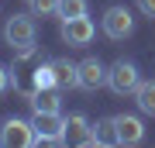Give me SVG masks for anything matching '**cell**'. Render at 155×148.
Listing matches in <instances>:
<instances>
[{"label":"cell","instance_id":"12","mask_svg":"<svg viewBox=\"0 0 155 148\" xmlns=\"http://www.w3.org/2000/svg\"><path fill=\"white\" fill-rule=\"evenodd\" d=\"M31 110H59V86H45V90H31Z\"/></svg>","mask_w":155,"mask_h":148},{"label":"cell","instance_id":"16","mask_svg":"<svg viewBox=\"0 0 155 148\" xmlns=\"http://www.w3.org/2000/svg\"><path fill=\"white\" fill-rule=\"evenodd\" d=\"M31 4V14L35 17H52V14H59V0H28Z\"/></svg>","mask_w":155,"mask_h":148},{"label":"cell","instance_id":"4","mask_svg":"<svg viewBox=\"0 0 155 148\" xmlns=\"http://www.w3.org/2000/svg\"><path fill=\"white\" fill-rule=\"evenodd\" d=\"M100 28H104V35H107L110 41H124L127 35L134 31V17H131V11H127V7H107Z\"/></svg>","mask_w":155,"mask_h":148},{"label":"cell","instance_id":"11","mask_svg":"<svg viewBox=\"0 0 155 148\" xmlns=\"http://www.w3.org/2000/svg\"><path fill=\"white\" fill-rule=\"evenodd\" d=\"M90 145H104V148L117 145V127H114V117H104V121H97V124H93V131H90Z\"/></svg>","mask_w":155,"mask_h":148},{"label":"cell","instance_id":"1","mask_svg":"<svg viewBox=\"0 0 155 148\" xmlns=\"http://www.w3.org/2000/svg\"><path fill=\"white\" fill-rule=\"evenodd\" d=\"M0 145H7V148H31V145H38L35 124L21 121V117H7L4 127H0Z\"/></svg>","mask_w":155,"mask_h":148},{"label":"cell","instance_id":"6","mask_svg":"<svg viewBox=\"0 0 155 148\" xmlns=\"http://www.w3.org/2000/svg\"><path fill=\"white\" fill-rule=\"evenodd\" d=\"M4 41L11 45V48L35 45V21H31V14H14V17H7V24H4Z\"/></svg>","mask_w":155,"mask_h":148},{"label":"cell","instance_id":"10","mask_svg":"<svg viewBox=\"0 0 155 148\" xmlns=\"http://www.w3.org/2000/svg\"><path fill=\"white\" fill-rule=\"evenodd\" d=\"M90 131H93V124H90L83 114H72V117H66V138H69V141L90 145Z\"/></svg>","mask_w":155,"mask_h":148},{"label":"cell","instance_id":"9","mask_svg":"<svg viewBox=\"0 0 155 148\" xmlns=\"http://www.w3.org/2000/svg\"><path fill=\"white\" fill-rule=\"evenodd\" d=\"M52 69H55V86L59 90H76L79 86V66L69 59H52Z\"/></svg>","mask_w":155,"mask_h":148},{"label":"cell","instance_id":"15","mask_svg":"<svg viewBox=\"0 0 155 148\" xmlns=\"http://www.w3.org/2000/svg\"><path fill=\"white\" fill-rule=\"evenodd\" d=\"M31 83H35V90H45V86H55V69H52V62L48 66H38L31 72Z\"/></svg>","mask_w":155,"mask_h":148},{"label":"cell","instance_id":"2","mask_svg":"<svg viewBox=\"0 0 155 148\" xmlns=\"http://www.w3.org/2000/svg\"><path fill=\"white\" fill-rule=\"evenodd\" d=\"M138 83H141V76H138V66H134V62H127V59H117L114 66L107 69V86H110L117 97L134 93V90H138Z\"/></svg>","mask_w":155,"mask_h":148},{"label":"cell","instance_id":"8","mask_svg":"<svg viewBox=\"0 0 155 148\" xmlns=\"http://www.w3.org/2000/svg\"><path fill=\"white\" fill-rule=\"evenodd\" d=\"M100 86H107V66L90 55V59L79 62V90H90V93H93Z\"/></svg>","mask_w":155,"mask_h":148},{"label":"cell","instance_id":"13","mask_svg":"<svg viewBox=\"0 0 155 148\" xmlns=\"http://www.w3.org/2000/svg\"><path fill=\"white\" fill-rule=\"evenodd\" d=\"M134 104H138L141 114L155 117V79H141L138 90H134Z\"/></svg>","mask_w":155,"mask_h":148},{"label":"cell","instance_id":"5","mask_svg":"<svg viewBox=\"0 0 155 148\" xmlns=\"http://www.w3.org/2000/svg\"><path fill=\"white\" fill-rule=\"evenodd\" d=\"M97 35V24L90 21V17H69V21H62V41L69 45V48H86L90 41H93Z\"/></svg>","mask_w":155,"mask_h":148},{"label":"cell","instance_id":"7","mask_svg":"<svg viewBox=\"0 0 155 148\" xmlns=\"http://www.w3.org/2000/svg\"><path fill=\"white\" fill-rule=\"evenodd\" d=\"M114 127H117V145H141V138H145V124H141V117H134V114H117L114 117Z\"/></svg>","mask_w":155,"mask_h":148},{"label":"cell","instance_id":"17","mask_svg":"<svg viewBox=\"0 0 155 148\" xmlns=\"http://www.w3.org/2000/svg\"><path fill=\"white\" fill-rule=\"evenodd\" d=\"M134 4H138V11L145 17H155V0H134Z\"/></svg>","mask_w":155,"mask_h":148},{"label":"cell","instance_id":"18","mask_svg":"<svg viewBox=\"0 0 155 148\" xmlns=\"http://www.w3.org/2000/svg\"><path fill=\"white\" fill-rule=\"evenodd\" d=\"M11 83H14V76H11V72H7L4 66H0V93H4V90L11 86Z\"/></svg>","mask_w":155,"mask_h":148},{"label":"cell","instance_id":"14","mask_svg":"<svg viewBox=\"0 0 155 148\" xmlns=\"http://www.w3.org/2000/svg\"><path fill=\"white\" fill-rule=\"evenodd\" d=\"M86 14V0H59V14L62 21H69V17H83Z\"/></svg>","mask_w":155,"mask_h":148},{"label":"cell","instance_id":"3","mask_svg":"<svg viewBox=\"0 0 155 148\" xmlns=\"http://www.w3.org/2000/svg\"><path fill=\"white\" fill-rule=\"evenodd\" d=\"M31 124L38 141H66V117L59 110H35Z\"/></svg>","mask_w":155,"mask_h":148}]
</instances>
